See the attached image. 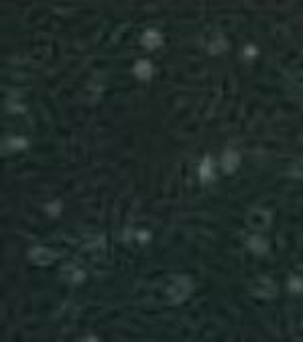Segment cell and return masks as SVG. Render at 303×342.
Returning <instances> with one entry per match:
<instances>
[{
  "label": "cell",
  "instance_id": "6da1fadb",
  "mask_svg": "<svg viewBox=\"0 0 303 342\" xmlns=\"http://www.w3.org/2000/svg\"><path fill=\"white\" fill-rule=\"evenodd\" d=\"M189 291V283L187 279H171L165 287V297L169 299V302H179V299H183Z\"/></svg>",
  "mask_w": 303,
  "mask_h": 342
},
{
  "label": "cell",
  "instance_id": "7a4b0ae2",
  "mask_svg": "<svg viewBox=\"0 0 303 342\" xmlns=\"http://www.w3.org/2000/svg\"><path fill=\"white\" fill-rule=\"evenodd\" d=\"M273 289H275V285H273L271 279H267V277H261V279H256V281L252 283V291H254L256 295H271Z\"/></svg>",
  "mask_w": 303,
  "mask_h": 342
},
{
  "label": "cell",
  "instance_id": "3957f363",
  "mask_svg": "<svg viewBox=\"0 0 303 342\" xmlns=\"http://www.w3.org/2000/svg\"><path fill=\"white\" fill-rule=\"evenodd\" d=\"M31 256L37 263H49L53 259V253L49 249H35V251H31Z\"/></svg>",
  "mask_w": 303,
  "mask_h": 342
},
{
  "label": "cell",
  "instance_id": "277c9868",
  "mask_svg": "<svg viewBox=\"0 0 303 342\" xmlns=\"http://www.w3.org/2000/svg\"><path fill=\"white\" fill-rule=\"evenodd\" d=\"M145 43H147V45H155V43L159 41V35L155 33V31H149L147 35H145V39H143Z\"/></svg>",
  "mask_w": 303,
  "mask_h": 342
},
{
  "label": "cell",
  "instance_id": "5b68a950",
  "mask_svg": "<svg viewBox=\"0 0 303 342\" xmlns=\"http://www.w3.org/2000/svg\"><path fill=\"white\" fill-rule=\"evenodd\" d=\"M234 165H236V155H234V153H226V155H224V167H226V169H228V167L232 169Z\"/></svg>",
  "mask_w": 303,
  "mask_h": 342
},
{
  "label": "cell",
  "instance_id": "8992f818",
  "mask_svg": "<svg viewBox=\"0 0 303 342\" xmlns=\"http://www.w3.org/2000/svg\"><path fill=\"white\" fill-rule=\"evenodd\" d=\"M137 72H139L141 76H149V63L141 61V63H139V68H137Z\"/></svg>",
  "mask_w": 303,
  "mask_h": 342
}]
</instances>
